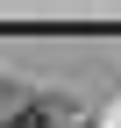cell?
<instances>
[{
	"mask_svg": "<svg viewBox=\"0 0 121 128\" xmlns=\"http://www.w3.org/2000/svg\"><path fill=\"white\" fill-rule=\"evenodd\" d=\"M0 128H43V107H28V114H7Z\"/></svg>",
	"mask_w": 121,
	"mask_h": 128,
	"instance_id": "6da1fadb",
	"label": "cell"
}]
</instances>
